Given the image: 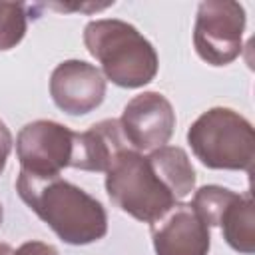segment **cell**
<instances>
[{"instance_id":"6da1fadb","label":"cell","mask_w":255,"mask_h":255,"mask_svg":"<svg viewBox=\"0 0 255 255\" xmlns=\"http://www.w3.org/2000/svg\"><path fill=\"white\" fill-rule=\"evenodd\" d=\"M20 199L68 245H88L108 233L104 205L82 187L56 177H36L20 171L16 179Z\"/></svg>"},{"instance_id":"7a4b0ae2","label":"cell","mask_w":255,"mask_h":255,"mask_svg":"<svg viewBox=\"0 0 255 255\" xmlns=\"http://www.w3.org/2000/svg\"><path fill=\"white\" fill-rule=\"evenodd\" d=\"M84 44L102 66L104 76L120 88L149 84L159 68L157 52L135 26L118 18L92 20L84 28Z\"/></svg>"},{"instance_id":"3957f363","label":"cell","mask_w":255,"mask_h":255,"mask_svg":"<svg viewBox=\"0 0 255 255\" xmlns=\"http://www.w3.org/2000/svg\"><path fill=\"white\" fill-rule=\"evenodd\" d=\"M193 155L209 169H239L251 173L255 159V129L231 108L203 112L187 129Z\"/></svg>"},{"instance_id":"277c9868","label":"cell","mask_w":255,"mask_h":255,"mask_svg":"<svg viewBox=\"0 0 255 255\" xmlns=\"http://www.w3.org/2000/svg\"><path fill=\"white\" fill-rule=\"evenodd\" d=\"M106 191L116 207L143 223H153L177 203L147 157L133 147L122 151L106 171Z\"/></svg>"},{"instance_id":"5b68a950","label":"cell","mask_w":255,"mask_h":255,"mask_svg":"<svg viewBox=\"0 0 255 255\" xmlns=\"http://www.w3.org/2000/svg\"><path fill=\"white\" fill-rule=\"evenodd\" d=\"M245 8L231 0H205L197 6L193 46L211 66H227L241 54Z\"/></svg>"},{"instance_id":"8992f818","label":"cell","mask_w":255,"mask_h":255,"mask_svg":"<svg viewBox=\"0 0 255 255\" xmlns=\"http://www.w3.org/2000/svg\"><path fill=\"white\" fill-rule=\"evenodd\" d=\"M76 131L52 122L36 120L26 124L16 137L20 171L36 177H56L70 167Z\"/></svg>"},{"instance_id":"52a82bcc","label":"cell","mask_w":255,"mask_h":255,"mask_svg":"<svg viewBox=\"0 0 255 255\" xmlns=\"http://www.w3.org/2000/svg\"><path fill=\"white\" fill-rule=\"evenodd\" d=\"M120 126L135 151H151L165 145L173 135L175 112L163 94L143 92L126 104Z\"/></svg>"},{"instance_id":"ba28073f","label":"cell","mask_w":255,"mask_h":255,"mask_svg":"<svg viewBox=\"0 0 255 255\" xmlns=\"http://www.w3.org/2000/svg\"><path fill=\"white\" fill-rule=\"evenodd\" d=\"M50 96L68 116H86L106 98L102 72L84 60L60 62L50 76Z\"/></svg>"},{"instance_id":"9c48e42d","label":"cell","mask_w":255,"mask_h":255,"mask_svg":"<svg viewBox=\"0 0 255 255\" xmlns=\"http://www.w3.org/2000/svg\"><path fill=\"white\" fill-rule=\"evenodd\" d=\"M155 255H207L209 227L189 203H175L149 223Z\"/></svg>"},{"instance_id":"30bf717a","label":"cell","mask_w":255,"mask_h":255,"mask_svg":"<svg viewBox=\"0 0 255 255\" xmlns=\"http://www.w3.org/2000/svg\"><path fill=\"white\" fill-rule=\"evenodd\" d=\"M129 147L120 120H102L86 131H76L70 167L106 173L116 157Z\"/></svg>"},{"instance_id":"8fae6325","label":"cell","mask_w":255,"mask_h":255,"mask_svg":"<svg viewBox=\"0 0 255 255\" xmlns=\"http://www.w3.org/2000/svg\"><path fill=\"white\" fill-rule=\"evenodd\" d=\"M155 175L161 183L171 191V195L179 201L187 197L195 187V169L183 147L177 145H161L151 149L145 155Z\"/></svg>"},{"instance_id":"7c38bea8","label":"cell","mask_w":255,"mask_h":255,"mask_svg":"<svg viewBox=\"0 0 255 255\" xmlns=\"http://www.w3.org/2000/svg\"><path fill=\"white\" fill-rule=\"evenodd\" d=\"M219 227L225 243L231 249L243 255L255 253V211L249 191L237 193L231 205L223 211Z\"/></svg>"},{"instance_id":"4fadbf2b","label":"cell","mask_w":255,"mask_h":255,"mask_svg":"<svg viewBox=\"0 0 255 255\" xmlns=\"http://www.w3.org/2000/svg\"><path fill=\"white\" fill-rule=\"evenodd\" d=\"M237 197L235 191L221 187V185H203L195 191L193 201L189 203L195 213L203 219L207 227H219L223 211L231 205V201Z\"/></svg>"},{"instance_id":"5bb4252c","label":"cell","mask_w":255,"mask_h":255,"mask_svg":"<svg viewBox=\"0 0 255 255\" xmlns=\"http://www.w3.org/2000/svg\"><path fill=\"white\" fill-rule=\"evenodd\" d=\"M28 30L26 4L0 2V52L16 48Z\"/></svg>"},{"instance_id":"9a60e30c","label":"cell","mask_w":255,"mask_h":255,"mask_svg":"<svg viewBox=\"0 0 255 255\" xmlns=\"http://www.w3.org/2000/svg\"><path fill=\"white\" fill-rule=\"evenodd\" d=\"M10 255H60L54 245H48L44 241H26L16 251L12 249Z\"/></svg>"},{"instance_id":"2e32d148","label":"cell","mask_w":255,"mask_h":255,"mask_svg":"<svg viewBox=\"0 0 255 255\" xmlns=\"http://www.w3.org/2000/svg\"><path fill=\"white\" fill-rule=\"evenodd\" d=\"M10 151H12V133H10L8 126L0 120V173L6 167V161H8Z\"/></svg>"},{"instance_id":"e0dca14e","label":"cell","mask_w":255,"mask_h":255,"mask_svg":"<svg viewBox=\"0 0 255 255\" xmlns=\"http://www.w3.org/2000/svg\"><path fill=\"white\" fill-rule=\"evenodd\" d=\"M12 253V247L8 243H0V255H10Z\"/></svg>"},{"instance_id":"ac0fdd59","label":"cell","mask_w":255,"mask_h":255,"mask_svg":"<svg viewBox=\"0 0 255 255\" xmlns=\"http://www.w3.org/2000/svg\"><path fill=\"white\" fill-rule=\"evenodd\" d=\"M2 219H4V209H2V203H0V225H2Z\"/></svg>"}]
</instances>
